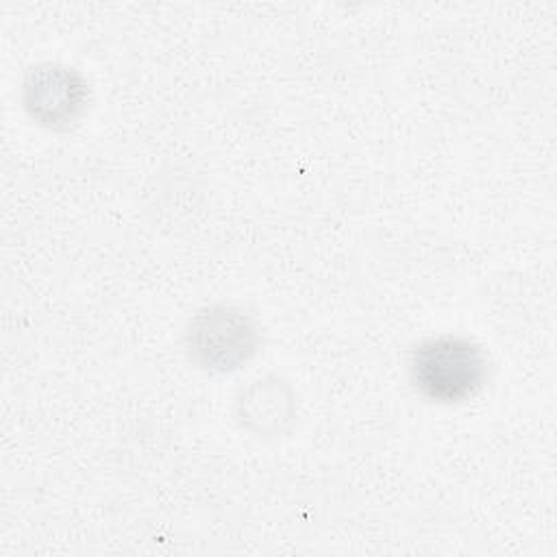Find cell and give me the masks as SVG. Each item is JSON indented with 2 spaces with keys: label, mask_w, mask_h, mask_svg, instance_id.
Segmentation results:
<instances>
[{
  "label": "cell",
  "mask_w": 557,
  "mask_h": 557,
  "mask_svg": "<svg viewBox=\"0 0 557 557\" xmlns=\"http://www.w3.org/2000/svg\"><path fill=\"white\" fill-rule=\"evenodd\" d=\"M409 376L418 394L431 403H463L483 387L487 357L466 337L437 335L413 348Z\"/></svg>",
  "instance_id": "6da1fadb"
},
{
  "label": "cell",
  "mask_w": 557,
  "mask_h": 557,
  "mask_svg": "<svg viewBox=\"0 0 557 557\" xmlns=\"http://www.w3.org/2000/svg\"><path fill=\"white\" fill-rule=\"evenodd\" d=\"M259 346V329L250 315L218 305L200 311L187 329L189 359L209 372H228L246 363Z\"/></svg>",
  "instance_id": "7a4b0ae2"
},
{
  "label": "cell",
  "mask_w": 557,
  "mask_h": 557,
  "mask_svg": "<svg viewBox=\"0 0 557 557\" xmlns=\"http://www.w3.org/2000/svg\"><path fill=\"white\" fill-rule=\"evenodd\" d=\"M26 111L46 126L72 122L85 102V83L70 67L41 65L33 67L24 85Z\"/></svg>",
  "instance_id": "3957f363"
},
{
  "label": "cell",
  "mask_w": 557,
  "mask_h": 557,
  "mask_svg": "<svg viewBox=\"0 0 557 557\" xmlns=\"http://www.w3.org/2000/svg\"><path fill=\"white\" fill-rule=\"evenodd\" d=\"M292 394L278 379L255 381L237 400L239 420L255 433H281L283 424L292 420L294 403Z\"/></svg>",
  "instance_id": "277c9868"
}]
</instances>
